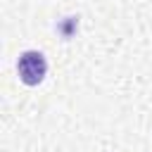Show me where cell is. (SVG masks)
Returning <instances> with one entry per match:
<instances>
[{"label": "cell", "mask_w": 152, "mask_h": 152, "mask_svg": "<svg viewBox=\"0 0 152 152\" xmlns=\"http://www.w3.org/2000/svg\"><path fill=\"white\" fill-rule=\"evenodd\" d=\"M17 74H19V81L26 83V86H38L43 83L45 74H48V62H45V55L38 52V50H26L19 55V62H17Z\"/></svg>", "instance_id": "obj_1"}]
</instances>
